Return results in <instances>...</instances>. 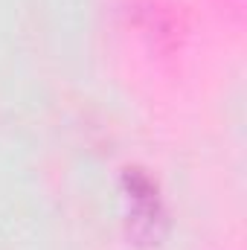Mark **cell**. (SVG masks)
Returning a JSON list of instances; mask_svg holds the SVG:
<instances>
[{"mask_svg":"<svg viewBox=\"0 0 247 250\" xmlns=\"http://www.w3.org/2000/svg\"><path fill=\"white\" fill-rule=\"evenodd\" d=\"M125 201H128V221L137 236H157V224H163V204L157 187L140 169L125 172Z\"/></svg>","mask_w":247,"mask_h":250,"instance_id":"6da1fadb","label":"cell"}]
</instances>
